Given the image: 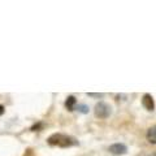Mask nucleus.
Here are the masks:
<instances>
[{"label":"nucleus","instance_id":"nucleus-4","mask_svg":"<svg viewBox=\"0 0 156 156\" xmlns=\"http://www.w3.org/2000/svg\"><path fill=\"white\" fill-rule=\"evenodd\" d=\"M142 105H143L147 111H151V112H152V111H154V108H155L154 98L151 96L150 94H144V95L142 96Z\"/></svg>","mask_w":156,"mask_h":156},{"label":"nucleus","instance_id":"nucleus-1","mask_svg":"<svg viewBox=\"0 0 156 156\" xmlns=\"http://www.w3.org/2000/svg\"><path fill=\"white\" fill-rule=\"evenodd\" d=\"M47 143L50 146H56V147H61V148H68V147H73V146L78 144V140L74 136L66 135V134H61V133H55L48 136Z\"/></svg>","mask_w":156,"mask_h":156},{"label":"nucleus","instance_id":"nucleus-3","mask_svg":"<svg viewBox=\"0 0 156 156\" xmlns=\"http://www.w3.org/2000/svg\"><path fill=\"white\" fill-rule=\"evenodd\" d=\"M108 151L112 155H116V156H120V155H125L128 154V147L124 144V143H115L109 146Z\"/></svg>","mask_w":156,"mask_h":156},{"label":"nucleus","instance_id":"nucleus-9","mask_svg":"<svg viewBox=\"0 0 156 156\" xmlns=\"http://www.w3.org/2000/svg\"><path fill=\"white\" fill-rule=\"evenodd\" d=\"M90 98H103V94H94V92H87Z\"/></svg>","mask_w":156,"mask_h":156},{"label":"nucleus","instance_id":"nucleus-8","mask_svg":"<svg viewBox=\"0 0 156 156\" xmlns=\"http://www.w3.org/2000/svg\"><path fill=\"white\" fill-rule=\"evenodd\" d=\"M43 128H44V124H43V122H38V124L31 126V131H39V130H42Z\"/></svg>","mask_w":156,"mask_h":156},{"label":"nucleus","instance_id":"nucleus-2","mask_svg":"<svg viewBox=\"0 0 156 156\" xmlns=\"http://www.w3.org/2000/svg\"><path fill=\"white\" fill-rule=\"evenodd\" d=\"M95 116L99 117V119H108L112 113V108L109 104L104 103V101H99L96 105H95Z\"/></svg>","mask_w":156,"mask_h":156},{"label":"nucleus","instance_id":"nucleus-10","mask_svg":"<svg viewBox=\"0 0 156 156\" xmlns=\"http://www.w3.org/2000/svg\"><path fill=\"white\" fill-rule=\"evenodd\" d=\"M4 109H5V108H4V105L0 104V116H2V115L4 113Z\"/></svg>","mask_w":156,"mask_h":156},{"label":"nucleus","instance_id":"nucleus-6","mask_svg":"<svg viewBox=\"0 0 156 156\" xmlns=\"http://www.w3.org/2000/svg\"><path fill=\"white\" fill-rule=\"evenodd\" d=\"M147 140H148L150 143L156 144V126L155 125H152L147 130Z\"/></svg>","mask_w":156,"mask_h":156},{"label":"nucleus","instance_id":"nucleus-11","mask_svg":"<svg viewBox=\"0 0 156 156\" xmlns=\"http://www.w3.org/2000/svg\"><path fill=\"white\" fill-rule=\"evenodd\" d=\"M147 156H156L155 154H151V155H147Z\"/></svg>","mask_w":156,"mask_h":156},{"label":"nucleus","instance_id":"nucleus-7","mask_svg":"<svg viewBox=\"0 0 156 156\" xmlns=\"http://www.w3.org/2000/svg\"><path fill=\"white\" fill-rule=\"evenodd\" d=\"M77 109L81 112V113H89V105L86 104H78Z\"/></svg>","mask_w":156,"mask_h":156},{"label":"nucleus","instance_id":"nucleus-5","mask_svg":"<svg viewBox=\"0 0 156 156\" xmlns=\"http://www.w3.org/2000/svg\"><path fill=\"white\" fill-rule=\"evenodd\" d=\"M76 105H77V99L73 95H69L65 100V108L69 112H72V111H74Z\"/></svg>","mask_w":156,"mask_h":156}]
</instances>
